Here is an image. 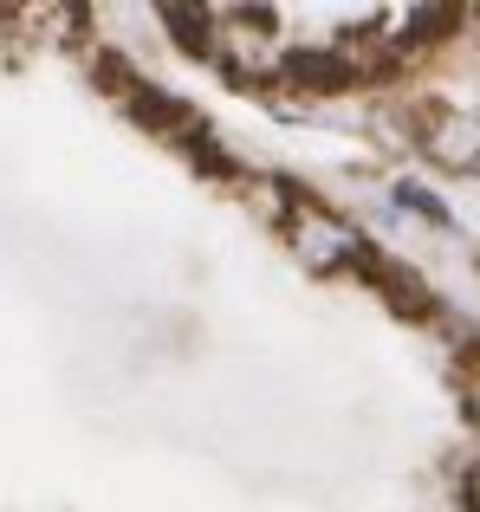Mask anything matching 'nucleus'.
<instances>
[{"mask_svg":"<svg viewBox=\"0 0 480 512\" xmlns=\"http://www.w3.org/2000/svg\"><path fill=\"white\" fill-rule=\"evenodd\" d=\"M396 195H403V201H409V208H416V214H429V221H442V227H448V208H442V201H435V195H422V188H409V182L396 188Z\"/></svg>","mask_w":480,"mask_h":512,"instance_id":"4","label":"nucleus"},{"mask_svg":"<svg viewBox=\"0 0 480 512\" xmlns=\"http://www.w3.org/2000/svg\"><path fill=\"white\" fill-rule=\"evenodd\" d=\"M286 78L292 85H312V91H338V85H351V65L325 59V52H299V59H286Z\"/></svg>","mask_w":480,"mask_h":512,"instance_id":"2","label":"nucleus"},{"mask_svg":"<svg viewBox=\"0 0 480 512\" xmlns=\"http://www.w3.org/2000/svg\"><path fill=\"white\" fill-rule=\"evenodd\" d=\"M474 415H480V376H474Z\"/></svg>","mask_w":480,"mask_h":512,"instance_id":"5","label":"nucleus"},{"mask_svg":"<svg viewBox=\"0 0 480 512\" xmlns=\"http://www.w3.org/2000/svg\"><path fill=\"white\" fill-rule=\"evenodd\" d=\"M429 143H435V156H448V163H474L480 156V130L474 124H442V130H429Z\"/></svg>","mask_w":480,"mask_h":512,"instance_id":"3","label":"nucleus"},{"mask_svg":"<svg viewBox=\"0 0 480 512\" xmlns=\"http://www.w3.org/2000/svg\"><path fill=\"white\" fill-rule=\"evenodd\" d=\"M286 234H292V247H299L312 266H325V273H338V266H370V253L357 247L351 227H344L338 214L312 208L305 195H292V208H286Z\"/></svg>","mask_w":480,"mask_h":512,"instance_id":"1","label":"nucleus"}]
</instances>
